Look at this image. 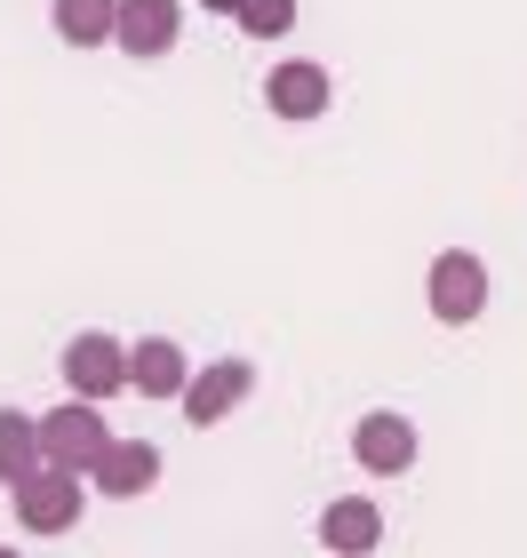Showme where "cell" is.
Listing matches in <instances>:
<instances>
[{
	"mask_svg": "<svg viewBox=\"0 0 527 558\" xmlns=\"http://www.w3.org/2000/svg\"><path fill=\"white\" fill-rule=\"evenodd\" d=\"M351 463L368 478H408L416 471V423L408 415H360L351 430Z\"/></svg>",
	"mask_w": 527,
	"mask_h": 558,
	"instance_id": "7",
	"label": "cell"
},
{
	"mask_svg": "<svg viewBox=\"0 0 527 558\" xmlns=\"http://www.w3.org/2000/svg\"><path fill=\"white\" fill-rule=\"evenodd\" d=\"M112 16H120V0H48V24H57L64 48H105Z\"/></svg>",
	"mask_w": 527,
	"mask_h": 558,
	"instance_id": "12",
	"label": "cell"
},
{
	"mask_svg": "<svg viewBox=\"0 0 527 558\" xmlns=\"http://www.w3.org/2000/svg\"><path fill=\"white\" fill-rule=\"evenodd\" d=\"M105 447H112V430H105V408H96V399H64L57 415H40V454H48V463H64V471L88 478V463Z\"/></svg>",
	"mask_w": 527,
	"mask_h": 558,
	"instance_id": "3",
	"label": "cell"
},
{
	"mask_svg": "<svg viewBox=\"0 0 527 558\" xmlns=\"http://www.w3.org/2000/svg\"><path fill=\"white\" fill-rule=\"evenodd\" d=\"M0 558H16V550H0Z\"/></svg>",
	"mask_w": 527,
	"mask_h": 558,
	"instance_id": "16",
	"label": "cell"
},
{
	"mask_svg": "<svg viewBox=\"0 0 527 558\" xmlns=\"http://www.w3.org/2000/svg\"><path fill=\"white\" fill-rule=\"evenodd\" d=\"M184 40V0H120L112 16V48H129V57H168V48Z\"/></svg>",
	"mask_w": 527,
	"mask_h": 558,
	"instance_id": "5",
	"label": "cell"
},
{
	"mask_svg": "<svg viewBox=\"0 0 527 558\" xmlns=\"http://www.w3.org/2000/svg\"><path fill=\"white\" fill-rule=\"evenodd\" d=\"M153 478H160V447H144V439H112V447L88 463V487H105V495H120V502H136Z\"/></svg>",
	"mask_w": 527,
	"mask_h": 558,
	"instance_id": "9",
	"label": "cell"
},
{
	"mask_svg": "<svg viewBox=\"0 0 527 558\" xmlns=\"http://www.w3.org/2000/svg\"><path fill=\"white\" fill-rule=\"evenodd\" d=\"M423 303H432L440 327H471L488 312V264L471 247H440L432 256V279H423Z\"/></svg>",
	"mask_w": 527,
	"mask_h": 558,
	"instance_id": "2",
	"label": "cell"
},
{
	"mask_svg": "<svg viewBox=\"0 0 527 558\" xmlns=\"http://www.w3.org/2000/svg\"><path fill=\"white\" fill-rule=\"evenodd\" d=\"M248 391H256V367H248V360H216V367H200L192 384H184V399H176V408H184L192 430H208V423L232 415Z\"/></svg>",
	"mask_w": 527,
	"mask_h": 558,
	"instance_id": "8",
	"label": "cell"
},
{
	"mask_svg": "<svg viewBox=\"0 0 527 558\" xmlns=\"http://www.w3.org/2000/svg\"><path fill=\"white\" fill-rule=\"evenodd\" d=\"M200 9H216V16H240V0H200Z\"/></svg>",
	"mask_w": 527,
	"mask_h": 558,
	"instance_id": "15",
	"label": "cell"
},
{
	"mask_svg": "<svg viewBox=\"0 0 527 558\" xmlns=\"http://www.w3.org/2000/svg\"><path fill=\"white\" fill-rule=\"evenodd\" d=\"M64 384H72V399H96V408H105L112 391H129V343L105 336V327L72 336L64 343Z\"/></svg>",
	"mask_w": 527,
	"mask_h": 558,
	"instance_id": "4",
	"label": "cell"
},
{
	"mask_svg": "<svg viewBox=\"0 0 527 558\" xmlns=\"http://www.w3.org/2000/svg\"><path fill=\"white\" fill-rule=\"evenodd\" d=\"M81 502H88V478L64 463H40L33 478H16V526H33V535H72Z\"/></svg>",
	"mask_w": 527,
	"mask_h": 558,
	"instance_id": "1",
	"label": "cell"
},
{
	"mask_svg": "<svg viewBox=\"0 0 527 558\" xmlns=\"http://www.w3.org/2000/svg\"><path fill=\"white\" fill-rule=\"evenodd\" d=\"M264 105L280 112V120H320L336 105V81H328V64H312V57H288V64H272L264 72Z\"/></svg>",
	"mask_w": 527,
	"mask_h": 558,
	"instance_id": "6",
	"label": "cell"
},
{
	"mask_svg": "<svg viewBox=\"0 0 527 558\" xmlns=\"http://www.w3.org/2000/svg\"><path fill=\"white\" fill-rule=\"evenodd\" d=\"M320 543H328L336 558H368L375 543H384V511H375L368 495H336L328 511H320Z\"/></svg>",
	"mask_w": 527,
	"mask_h": 558,
	"instance_id": "11",
	"label": "cell"
},
{
	"mask_svg": "<svg viewBox=\"0 0 527 558\" xmlns=\"http://www.w3.org/2000/svg\"><path fill=\"white\" fill-rule=\"evenodd\" d=\"M129 384H136L144 399H184V384H192L184 343H176V336H144V343L129 351Z\"/></svg>",
	"mask_w": 527,
	"mask_h": 558,
	"instance_id": "10",
	"label": "cell"
},
{
	"mask_svg": "<svg viewBox=\"0 0 527 558\" xmlns=\"http://www.w3.org/2000/svg\"><path fill=\"white\" fill-rule=\"evenodd\" d=\"M296 24V0H240V33L248 40H280Z\"/></svg>",
	"mask_w": 527,
	"mask_h": 558,
	"instance_id": "14",
	"label": "cell"
},
{
	"mask_svg": "<svg viewBox=\"0 0 527 558\" xmlns=\"http://www.w3.org/2000/svg\"><path fill=\"white\" fill-rule=\"evenodd\" d=\"M40 463H48V454H40V423H33V415H16V408H0V487L33 478Z\"/></svg>",
	"mask_w": 527,
	"mask_h": 558,
	"instance_id": "13",
	"label": "cell"
},
{
	"mask_svg": "<svg viewBox=\"0 0 527 558\" xmlns=\"http://www.w3.org/2000/svg\"><path fill=\"white\" fill-rule=\"evenodd\" d=\"M328 558H336V550H328Z\"/></svg>",
	"mask_w": 527,
	"mask_h": 558,
	"instance_id": "17",
	"label": "cell"
}]
</instances>
